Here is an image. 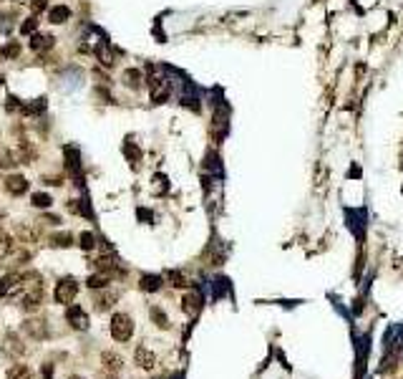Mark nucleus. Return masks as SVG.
<instances>
[{
    "mask_svg": "<svg viewBox=\"0 0 403 379\" xmlns=\"http://www.w3.org/2000/svg\"><path fill=\"white\" fill-rule=\"evenodd\" d=\"M96 268H99L101 273H111V271L116 268V258H113V255H108V258H106V255L99 258V260H96Z\"/></svg>",
    "mask_w": 403,
    "mask_h": 379,
    "instance_id": "2eb2a0df",
    "label": "nucleus"
},
{
    "mask_svg": "<svg viewBox=\"0 0 403 379\" xmlns=\"http://www.w3.org/2000/svg\"><path fill=\"white\" fill-rule=\"evenodd\" d=\"M136 364H139L141 369H151V367L156 364V357H154L146 347H139V349H136Z\"/></svg>",
    "mask_w": 403,
    "mask_h": 379,
    "instance_id": "1a4fd4ad",
    "label": "nucleus"
},
{
    "mask_svg": "<svg viewBox=\"0 0 403 379\" xmlns=\"http://www.w3.org/2000/svg\"><path fill=\"white\" fill-rule=\"evenodd\" d=\"M149 91H151V101L154 104H164L169 99V81L154 76V79H149Z\"/></svg>",
    "mask_w": 403,
    "mask_h": 379,
    "instance_id": "7ed1b4c3",
    "label": "nucleus"
},
{
    "mask_svg": "<svg viewBox=\"0 0 403 379\" xmlns=\"http://www.w3.org/2000/svg\"><path fill=\"white\" fill-rule=\"evenodd\" d=\"M96 245V235L94 233H81V248L84 250H94Z\"/></svg>",
    "mask_w": 403,
    "mask_h": 379,
    "instance_id": "412c9836",
    "label": "nucleus"
},
{
    "mask_svg": "<svg viewBox=\"0 0 403 379\" xmlns=\"http://www.w3.org/2000/svg\"><path fill=\"white\" fill-rule=\"evenodd\" d=\"M167 281H172V286H177V288L187 286V278H184L179 271H169V273H167Z\"/></svg>",
    "mask_w": 403,
    "mask_h": 379,
    "instance_id": "393cba45",
    "label": "nucleus"
},
{
    "mask_svg": "<svg viewBox=\"0 0 403 379\" xmlns=\"http://www.w3.org/2000/svg\"><path fill=\"white\" fill-rule=\"evenodd\" d=\"M103 364H108V369H111V372H118L121 359H118V357H113V354H103Z\"/></svg>",
    "mask_w": 403,
    "mask_h": 379,
    "instance_id": "bb28decb",
    "label": "nucleus"
},
{
    "mask_svg": "<svg viewBox=\"0 0 403 379\" xmlns=\"http://www.w3.org/2000/svg\"><path fill=\"white\" fill-rule=\"evenodd\" d=\"M151 319L156 321V326H159V329H169V319H167L164 314H161L159 309H151Z\"/></svg>",
    "mask_w": 403,
    "mask_h": 379,
    "instance_id": "4be33fe9",
    "label": "nucleus"
},
{
    "mask_svg": "<svg viewBox=\"0 0 403 379\" xmlns=\"http://www.w3.org/2000/svg\"><path fill=\"white\" fill-rule=\"evenodd\" d=\"M182 303H184V311L189 316H197L202 311V293L199 291H187V296L182 298Z\"/></svg>",
    "mask_w": 403,
    "mask_h": 379,
    "instance_id": "39448f33",
    "label": "nucleus"
},
{
    "mask_svg": "<svg viewBox=\"0 0 403 379\" xmlns=\"http://www.w3.org/2000/svg\"><path fill=\"white\" fill-rule=\"evenodd\" d=\"M25 329H28L33 336H38V339H40V336H46V329L40 326V321H28V324H25Z\"/></svg>",
    "mask_w": 403,
    "mask_h": 379,
    "instance_id": "a878e982",
    "label": "nucleus"
},
{
    "mask_svg": "<svg viewBox=\"0 0 403 379\" xmlns=\"http://www.w3.org/2000/svg\"><path fill=\"white\" fill-rule=\"evenodd\" d=\"M66 167L76 180H81V155L76 147H66Z\"/></svg>",
    "mask_w": 403,
    "mask_h": 379,
    "instance_id": "423d86ee",
    "label": "nucleus"
},
{
    "mask_svg": "<svg viewBox=\"0 0 403 379\" xmlns=\"http://www.w3.org/2000/svg\"><path fill=\"white\" fill-rule=\"evenodd\" d=\"M8 379H35V377L25 364H15V367L8 369Z\"/></svg>",
    "mask_w": 403,
    "mask_h": 379,
    "instance_id": "9b49d317",
    "label": "nucleus"
},
{
    "mask_svg": "<svg viewBox=\"0 0 403 379\" xmlns=\"http://www.w3.org/2000/svg\"><path fill=\"white\" fill-rule=\"evenodd\" d=\"M111 334L116 341H129L134 334V321L129 314H113L111 319Z\"/></svg>",
    "mask_w": 403,
    "mask_h": 379,
    "instance_id": "f257e3e1",
    "label": "nucleus"
},
{
    "mask_svg": "<svg viewBox=\"0 0 403 379\" xmlns=\"http://www.w3.org/2000/svg\"><path fill=\"white\" fill-rule=\"evenodd\" d=\"M71 379H81V377H71Z\"/></svg>",
    "mask_w": 403,
    "mask_h": 379,
    "instance_id": "c756f323",
    "label": "nucleus"
},
{
    "mask_svg": "<svg viewBox=\"0 0 403 379\" xmlns=\"http://www.w3.org/2000/svg\"><path fill=\"white\" fill-rule=\"evenodd\" d=\"M124 155L129 157L131 165H136V162L141 160V152H139V147H136L134 142H126V144H124Z\"/></svg>",
    "mask_w": 403,
    "mask_h": 379,
    "instance_id": "f3484780",
    "label": "nucleus"
},
{
    "mask_svg": "<svg viewBox=\"0 0 403 379\" xmlns=\"http://www.w3.org/2000/svg\"><path fill=\"white\" fill-rule=\"evenodd\" d=\"M144 291H159L161 288V278L159 276H141V283H139Z\"/></svg>",
    "mask_w": 403,
    "mask_h": 379,
    "instance_id": "4468645a",
    "label": "nucleus"
},
{
    "mask_svg": "<svg viewBox=\"0 0 403 379\" xmlns=\"http://www.w3.org/2000/svg\"><path fill=\"white\" fill-rule=\"evenodd\" d=\"M53 46V35H33V41H30V48L33 51H43V48H51Z\"/></svg>",
    "mask_w": 403,
    "mask_h": 379,
    "instance_id": "f8f14e48",
    "label": "nucleus"
},
{
    "mask_svg": "<svg viewBox=\"0 0 403 379\" xmlns=\"http://www.w3.org/2000/svg\"><path fill=\"white\" fill-rule=\"evenodd\" d=\"M51 243H53V245H58V248H68V245L73 243V238H71L68 233H61V235H53V238H51Z\"/></svg>",
    "mask_w": 403,
    "mask_h": 379,
    "instance_id": "b1692460",
    "label": "nucleus"
},
{
    "mask_svg": "<svg viewBox=\"0 0 403 379\" xmlns=\"http://www.w3.org/2000/svg\"><path fill=\"white\" fill-rule=\"evenodd\" d=\"M5 190H8L10 195H23L25 190H28V180L20 177V175H13V177L5 180Z\"/></svg>",
    "mask_w": 403,
    "mask_h": 379,
    "instance_id": "0eeeda50",
    "label": "nucleus"
},
{
    "mask_svg": "<svg viewBox=\"0 0 403 379\" xmlns=\"http://www.w3.org/2000/svg\"><path fill=\"white\" fill-rule=\"evenodd\" d=\"M0 53H3L5 58H18V56H20V46H18V43H8V46L0 48Z\"/></svg>",
    "mask_w": 403,
    "mask_h": 379,
    "instance_id": "aec40b11",
    "label": "nucleus"
},
{
    "mask_svg": "<svg viewBox=\"0 0 403 379\" xmlns=\"http://www.w3.org/2000/svg\"><path fill=\"white\" fill-rule=\"evenodd\" d=\"M23 283H20V278L18 276H3L0 278V296H10L13 291H18Z\"/></svg>",
    "mask_w": 403,
    "mask_h": 379,
    "instance_id": "6e6552de",
    "label": "nucleus"
},
{
    "mask_svg": "<svg viewBox=\"0 0 403 379\" xmlns=\"http://www.w3.org/2000/svg\"><path fill=\"white\" fill-rule=\"evenodd\" d=\"M35 28H38V18H28V20H23V23H20V33H23V35L35 33Z\"/></svg>",
    "mask_w": 403,
    "mask_h": 379,
    "instance_id": "5701e85b",
    "label": "nucleus"
},
{
    "mask_svg": "<svg viewBox=\"0 0 403 379\" xmlns=\"http://www.w3.org/2000/svg\"><path fill=\"white\" fill-rule=\"evenodd\" d=\"M108 281H111L108 273H96V276H91L86 283H89L91 288H103V286H108Z\"/></svg>",
    "mask_w": 403,
    "mask_h": 379,
    "instance_id": "a211bd4d",
    "label": "nucleus"
},
{
    "mask_svg": "<svg viewBox=\"0 0 403 379\" xmlns=\"http://www.w3.org/2000/svg\"><path fill=\"white\" fill-rule=\"evenodd\" d=\"M76 293H78V283L73 281V278H61L58 283H56V301L58 303H73V298H76Z\"/></svg>",
    "mask_w": 403,
    "mask_h": 379,
    "instance_id": "f03ea898",
    "label": "nucleus"
},
{
    "mask_svg": "<svg viewBox=\"0 0 403 379\" xmlns=\"http://www.w3.org/2000/svg\"><path fill=\"white\" fill-rule=\"evenodd\" d=\"M30 200H33V205H35V207H51V202H53V200H51V195H46V192H35Z\"/></svg>",
    "mask_w": 403,
    "mask_h": 379,
    "instance_id": "6ab92c4d",
    "label": "nucleus"
},
{
    "mask_svg": "<svg viewBox=\"0 0 403 379\" xmlns=\"http://www.w3.org/2000/svg\"><path fill=\"white\" fill-rule=\"evenodd\" d=\"M113 301H116V293H106V296H101V298H99V309L103 311V309L113 306Z\"/></svg>",
    "mask_w": 403,
    "mask_h": 379,
    "instance_id": "cd10ccee",
    "label": "nucleus"
},
{
    "mask_svg": "<svg viewBox=\"0 0 403 379\" xmlns=\"http://www.w3.org/2000/svg\"><path fill=\"white\" fill-rule=\"evenodd\" d=\"M71 18V10L66 8V5H53L51 10H48V20L51 23H66Z\"/></svg>",
    "mask_w": 403,
    "mask_h": 379,
    "instance_id": "9d476101",
    "label": "nucleus"
},
{
    "mask_svg": "<svg viewBox=\"0 0 403 379\" xmlns=\"http://www.w3.org/2000/svg\"><path fill=\"white\" fill-rule=\"evenodd\" d=\"M124 81H126L131 89H139V86H141V73H139L136 68H129V71H124Z\"/></svg>",
    "mask_w": 403,
    "mask_h": 379,
    "instance_id": "dca6fc26",
    "label": "nucleus"
},
{
    "mask_svg": "<svg viewBox=\"0 0 403 379\" xmlns=\"http://www.w3.org/2000/svg\"><path fill=\"white\" fill-rule=\"evenodd\" d=\"M96 58H99V63H103V66H111L113 63V56H111V51H108V46H106V41L96 48Z\"/></svg>",
    "mask_w": 403,
    "mask_h": 379,
    "instance_id": "ddd939ff",
    "label": "nucleus"
},
{
    "mask_svg": "<svg viewBox=\"0 0 403 379\" xmlns=\"http://www.w3.org/2000/svg\"><path fill=\"white\" fill-rule=\"evenodd\" d=\"M66 316H68V321H71L73 329H89V316H86V311L81 309V306H68Z\"/></svg>",
    "mask_w": 403,
    "mask_h": 379,
    "instance_id": "20e7f679",
    "label": "nucleus"
},
{
    "mask_svg": "<svg viewBox=\"0 0 403 379\" xmlns=\"http://www.w3.org/2000/svg\"><path fill=\"white\" fill-rule=\"evenodd\" d=\"M30 8H33L35 13H40V10L46 8V0H33V3H30Z\"/></svg>",
    "mask_w": 403,
    "mask_h": 379,
    "instance_id": "c85d7f7f",
    "label": "nucleus"
}]
</instances>
